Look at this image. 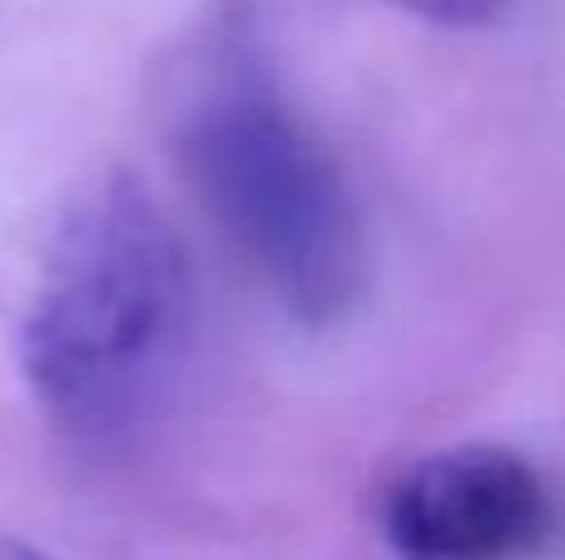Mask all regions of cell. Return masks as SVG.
Masks as SVG:
<instances>
[{
    "label": "cell",
    "mask_w": 565,
    "mask_h": 560,
    "mask_svg": "<svg viewBox=\"0 0 565 560\" xmlns=\"http://www.w3.org/2000/svg\"><path fill=\"white\" fill-rule=\"evenodd\" d=\"M0 560H50V556H45V551H35V546L6 541V546H0Z\"/></svg>",
    "instance_id": "5"
},
{
    "label": "cell",
    "mask_w": 565,
    "mask_h": 560,
    "mask_svg": "<svg viewBox=\"0 0 565 560\" xmlns=\"http://www.w3.org/2000/svg\"><path fill=\"white\" fill-rule=\"evenodd\" d=\"M387 6L407 10V15L441 25V30H481L507 15L511 0H387Z\"/></svg>",
    "instance_id": "4"
},
{
    "label": "cell",
    "mask_w": 565,
    "mask_h": 560,
    "mask_svg": "<svg viewBox=\"0 0 565 560\" xmlns=\"http://www.w3.org/2000/svg\"><path fill=\"white\" fill-rule=\"evenodd\" d=\"M159 99L169 154L234 254L288 317L338 323L367 273L358 198L282 89L258 0H209Z\"/></svg>",
    "instance_id": "1"
},
{
    "label": "cell",
    "mask_w": 565,
    "mask_h": 560,
    "mask_svg": "<svg viewBox=\"0 0 565 560\" xmlns=\"http://www.w3.org/2000/svg\"><path fill=\"white\" fill-rule=\"evenodd\" d=\"M377 526L397 560H526L556 531V502L521 452L467 442L402 466Z\"/></svg>",
    "instance_id": "3"
},
{
    "label": "cell",
    "mask_w": 565,
    "mask_h": 560,
    "mask_svg": "<svg viewBox=\"0 0 565 560\" xmlns=\"http://www.w3.org/2000/svg\"><path fill=\"white\" fill-rule=\"evenodd\" d=\"M189 254L135 174H105L65 208L20 317V373L79 442L125 432L189 327Z\"/></svg>",
    "instance_id": "2"
}]
</instances>
